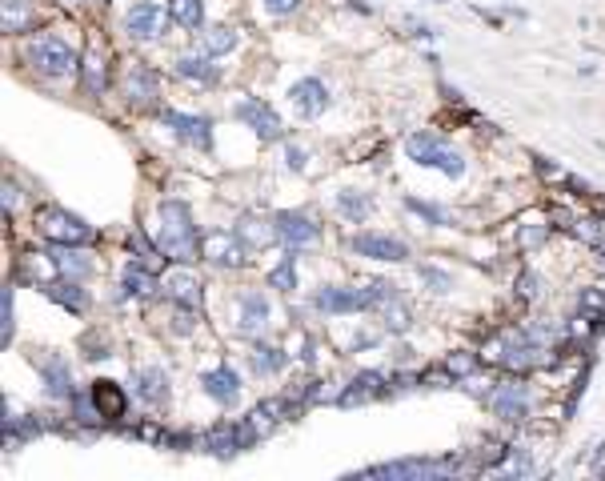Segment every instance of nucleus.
Segmentation results:
<instances>
[{
	"label": "nucleus",
	"instance_id": "39448f33",
	"mask_svg": "<svg viewBox=\"0 0 605 481\" xmlns=\"http://www.w3.org/2000/svg\"><path fill=\"white\" fill-rule=\"evenodd\" d=\"M28 65H33L40 77L60 80L77 68V53L60 36H36L33 45H28Z\"/></svg>",
	"mask_w": 605,
	"mask_h": 481
},
{
	"label": "nucleus",
	"instance_id": "72a5a7b5",
	"mask_svg": "<svg viewBox=\"0 0 605 481\" xmlns=\"http://www.w3.org/2000/svg\"><path fill=\"white\" fill-rule=\"evenodd\" d=\"M337 209H341V213H345L349 220H365L369 197H365V193H341V197H337Z\"/></svg>",
	"mask_w": 605,
	"mask_h": 481
},
{
	"label": "nucleus",
	"instance_id": "c85d7f7f",
	"mask_svg": "<svg viewBox=\"0 0 605 481\" xmlns=\"http://www.w3.org/2000/svg\"><path fill=\"white\" fill-rule=\"evenodd\" d=\"M177 77H185V80H217V65H209L205 56H180L177 60Z\"/></svg>",
	"mask_w": 605,
	"mask_h": 481
},
{
	"label": "nucleus",
	"instance_id": "c9c22d12",
	"mask_svg": "<svg viewBox=\"0 0 605 481\" xmlns=\"http://www.w3.org/2000/svg\"><path fill=\"white\" fill-rule=\"evenodd\" d=\"M269 285H273V289H285V293H289V289H297V269H293V257H285V261H281V265L273 269V273H269Z\"/></svg>",
	"mask_w": 605,
	"mask_h": 481
},
{
	"label": "nucleus",
	"instance_id": "aec40b11",
	"mask_svg": "<svg viewBox=\"0 0 605 481\" xmlns=\"http://www.w3.org/2000/svg\"><path fill=\"white\" fill-rule=\"evenodd\" d=\"M265 325H269V301L261 297V293L241 297V333H245V337H257Z\"/></svg>",
	"mask_w": 605,
	"mask_h": 481
},
{
	"label": "nucleus",
	"instance_id": "9d476101",
	"mask_svg": "<svg viewBox=\"0 0 605 481\" xmlns=\"http://www.w3.org/2000/svg\"><path fill=\"white\" fill-rule=\"evenodd\" d=\"M353 253L373 257V261H405L409 245L397 237H385V233H357L353 237Z\"/></svg>",
	"mask_w": 605,
	"mask_h": 481
},
{
	"label": "nucleus",
	"instance_id": "5701e85b",
	"mask_svg": "<svg viewBox=\"0 0 605 481\" xmlns=\"http://www.w3.org/2000/svg\"><path fill=\"white\" fill-rule=\"evenodd\" d=\"M137 394L149 401V405H160V401L169 397V381L160 369H140L137 374Z\"/></svg>",
	"mask_w": 605,
	"mask_h": 481
},
{
	"label": "nucleus",
	"instance_id": "412c9836",
	"mask_svg": "<svg viewBox=\"0 0 605 481\" xmlns=\"http://www.w3.org/2000/svg\"><path fill=\"white\" fill-rule=\"evenodd\" d=\"M165 289H169V297H173L177 305L197 309V301H200V281H197L193 273L177 269V273H169V277H165Z\"/></svg>",
	"mask_w": 605,
	"mask_h": 481
},
{
	"label": "nucleus",
	"instance_id": "f704fd0d",
	"mask_svg": "<svg viewBox=\"0 0 605 481\" xmlns=\"http://www.w3.org/2000/svg\"><path fill=\"white\" fill-rule=\"evenodd\" d=\"M13 285L5 289V293H0V341H5V345H13Z\"/></svg>",
	"mask_w": 605,
	"mask_h": 481
},
{
	"label": "nucleus",
	"instance_id": "dca6fc26",
	"mask_svg": "<svg viewBox=\"0 0 605 481\" xmlns=\"http://www.w3.org/2000/svg\"><path fill=\"white\" fill-rule=\"evenodd\" d=\"M205 394L213 401H220V405H233L237 394H241V377L229 365H220L213 374H205Z\"/></svg>",
	"mask_w": 605,
	"mask_h": 481
},
{
	"label": "nucleus",
	"instance_id": "a211bd4d",
	"mask_svg": "<svg viewBox=\"0 0 605 481\" xmlns=\"http://www.w3.org/2000/svg\"><path fill=\"white\" fill-rule=\"evenodd\" d=\"M93 405L100 409V421H117L125 414V394L117 381H93Z\"/></svg>",
	"mask_w": 605,
	"mask_h": 481
},
{
	"label": "nucleus",
	"instance_id": "ddd939ff",
	"mask_svg": "<svg viewBox=\"0 0 605 481\" xmlns=\"http://www.w3.org/2000/svg\"><path fill=\"white\" fill-rule=\"evenodd\" d=\"M289 97H293V105H297V113L301 117H321L329 108V93H325V85H321L317 77H305V80H297L293 88H289Z\"/></svg>",
	"mask_w": 605,
	"mask_h": 481
},
{
	"label": "nucleus",
	"instance_id": "7ed1b4c3",
	"mask_svg": "<svg viewBox=\"0 0 605 481\" xmlns=\"http://www.w3.org/2000/svg\"><path fill=\"white\" fill-rule=\"evenodd\" d=\"M36 229H40V237H48L53 245L60 249H80V245H88L93 240V225H88L85 217H77V213H68V209H40L36 213Z\"/></svg>",
	"mask_w": 605,
	"mask_h": 481
},
{
	"label": "nucleus",
	"instance_id": "4c0bfd02",
	"mask_svg": "<svg viewBox=\"0 0 605 481\" xmlns=\"http://www.w3.org/2000/svg\"><path fill=\"white\" fill-rule=\"evenodd\" d=\"M473 365H477V361H473L469 353H453L449 361H446V369L453 377H466V374H473Z\"/></svg>",
	"mask_w": 605,
	"mask_h": 481
},
{
	"label": "nucleus",
	"instance_id": "0eeeda50",
	"mask_svg": "<svg viewBox=\"0 0 605 481\" xmlns=\"http://www.w3.org/2000/svg\"><path fill=\"white\" fill-rule=\"evenodd\" d=\"M237 120H245L249 128L261 137V140H277L281 137V120H277V113L265 105V100H257V97H245V100H237Z\"/></svg>",
	"mask_w": 605,
	"mask_h": 481
},
{
	"label": "nucleus",
	"instance_id": "cd10ccee",
	"mask_svg": "<svg viewBox=\"0 0 605 481\" xmlns=\"http://www.w3.org/2000/svg\"><path fill=\"white\" fill-rule=\"evenodd\" d=\"M56 269H60V277L85 281L88 273H93V261L80 257V253H68V245H65V253H56Z\"/></svg>",
	"mask_w": 605,
	"mask_h": 481
},
{
	"label": "nucleus",
	"instance_id": "2f4dec72",
	"mask_svg": "<svg viewBox=\"0 0 605 481\" xmlns=\"http://www.w3.org/2000/svg\"><path fill=\"white\" fill-rule=\"evenodd\" d=\"M128 249H133V261H140L145 269H153V273L160 269V249H157V245H149V240L140 237V233H137L133 240H128Z\"/></svg>",
	"mask_w": 605,
	"mask_h": 481
},
{
	"label": "nucleus",
	"instance_id": "7c9ffc66",
	"mask_svg": "<svg viewBox=\"0 0 605 481\" xmlns=\"http://www.w3.org/2000/svg\"><path fill=\"white\" fill-rule=\"evenodd\" d=\"M237 48V33L233 28H213V33H205V53L209 56H225Z\"/></svg>",
	"mask_w": 605,
	"mask_h": 481
},
{
	"label": "nucleus",
	"instance_id": "1a4fd4ad",
	"mask_svg": "<svg viewBox=\"0 0 605 481\" xmlns=\"http://www.w3.org/2000/svg\"><path fill=\"white\" fill-rule=\"evenodd\" d=\"M125 97L133 100L137 108H153L160 100V77L153 73V68H145V65H133L125 73Z\"/></svg>",
	"mask_w": 605,
	"mask_h": 481
},
{
	"label": "nucleus",
	"instance_id": "e433bc0d",
	"mask_svg": "<svg viewBox=\"0 0 605 481\" xmlns=\"http://www.w3.org/2000/svg\"><path fill=\"white\" fill-rule=\"evenodd\" d=\"M281 365H285V353H281V349H261V353H257L261 374H273V369H281Z\"/></svg>",
	"mask_w": 605,
	"mask_h": 481
},
{
	"label": "nucleus",
	"instance_id": "bb28decb",
	"mask_svg": "<svg viewBox=\"0 0 605 481\" xmlns=\"http://www.w3.org/2000/svg\"><path fill=\"white\" fill-rule=\"evenodd\" d=\"M169 13H173V20L180 28H200V20H205V5H200V0H173Z\"/></svg>",
	"mask_w": 605,
	"mask_h": 481
},
{
	"label": "nucleus",
	"instance_id": "ea45409f",
	"mask_svg": "<svg viewBox=\"0 0 605 481\" xmlns=\"http://www.w3.org/2000/svg\"><path fill=\"white\" fill-rule=\"evenodd\" d=\"M405 205L413 209V213H421V217H429V220H449L446 209H433V205H421V200H405Z\"/></svg>",
	"mask_w": 605,
	"mask_h": 481
},
{
	"label": "nucleus",
	"instance_id": "6ab92c4d",
	"mask_svg": "<svg viewBox=\"0 0 605 481\" xmlns=\"http://www.w3.org/2000/svg\"><path fill=\"white\" fill-rule=\"evenodd\" d=\"M493 409H497V417L506 421H521L529 414V397L521 385H501L497 394H493Z\"/></svg>",
	"mask_w": 605,
	"mask_h": 481
},
{
	"label": "nucleus",
	"instance_id": "f8f14e48",
	"mask_svg": "<svg viewBox=\"0 0 605 481\" xmlns=\"http://www.w3.org/2000/svg\"><path fill=\"white\" fill-rule=\"evenodd\" d=\"M165 125L193 148H209L213 145V125L205 117H189V113H165Z\"/></svg>",
	"mask_w": 605,
	"mask_h": 481
},
{
	"label": "nucleus",
	"instance_id": "f3484780",
	"mask_svg": "<svg viewBox=\"0 0 605 481\" xmlns=\"http://www.w3.org/2000/svg\"><path fill=\"white\" fill-rule=\"evenodd\" d=\"M153 289H157V273H153V269H145L140 261H133V265L125 269V281H120L117 301H125V297H153Z\"/></svg>",
	"mask_w": 605,
	"mask_h": 481
},
{
	"label": "nucleus",
	"instance_id": "2eb2a0df",
	"mask_svg": "<svg viewBox=\"0 0 605 481\" xmlns=\"http://www.w3.org/2000/svg\"><path fill=\"white\" fill-rule=\"evenodd\" d=\"M45 297L48 301H56V305H65V309H73V313H85L88 309V293L77 285L73 277H53V281H45Z\"/></svg>",
	"mask_w": 605,
	"mask_h": 481
},
{
	"label": "nucleus",
	"instance_id": "79ce46f5",
	"mask_svg": "<svg viewBox=\"0 0 605 481\" xmlns=\"http://www.w3.org/2000/svg\"><path fill=\"white\" fill-rule=\"evenodd\" d=\"M521 297H541V281L538 277H521Z\"/></svg>",
	"mask_w": 605,
	"mask_h": 481
},
{
	"label": "nucleus",
	"instance_id": "4be33fe9",
	"mask_svg": "<svg viewBox=\"0 0 605 481\" xmlns=\"http://www.w3.org/2000/svg\"><path fill=\"white\" fill-rule=\"evenodd\" d=\"M241 240H245L249 249H265L277 240V225L273 220H261V217H241Z\"/></svg>",
	"mask_w": 605,
	"mask_h": 481
},
{
	"label": "nucleus",
	"instance_id": "37998d69",
	"mask_svg": "<svg viewBox=\"0 0 605 481\" xmlns=\"http://www.w3.org/2000/svg\"><path fill=\"white\" fill-rule=\"evenodd\" d=\"M5 209H8V217L16 213V185L13 180H5Z\"/></svg>",
	"mask_w": 605,
	"mask_h": 481
},
{
	"label": "nucleus",
	"instance_id": "c756f323",
	"mask_svg": "<svg viewBox=\"0 0 605 481\" xmlns=\"http://www.w3.org/2000/svg\"><path fill=\"white\" fill-rule=\"evenodd\" d=\"M33 16V0H5V33H20Z\"/></svg>",
	"mask_w": 605,
	"mask_h": 481
},
{
	"label": "nucleus",
	"instance_id": "393cba45",
	"mask_svg": "<svg viewBox=\"0 0 605 481\" xmlns=\"http://www.w3.org/2000/svg\"><path fill=\"white\" fill-rule=\"evenodd\" d=\"M45 389H48V397H68V394H73V377H68V365L60 357L45 361Z\"/></svg>",
	"mask_w": 605,
	"mask_h": 481
},
{
	"label": "nucleus",
	"instance_id": "a19ab883",
	"mask_svg": "<svg viewBox=\"0 0 605 481\" xmlns=\"http://www.w3.org/2000/svg\"><path fill=\"white\" fill-rule=\"evenodd\" d=\"M301 5V0H265V8L269 13H277V16H285V13H293V8Z\"/></svg>",
	"mask_w": 605,
	"mask_h": 481
},
{
	"label": "nucleus",
	"instance_id": "f257e3e1",
	"mask_svg": "<svg viewBox=\"0 0 605 481\" xmlns=\"http://www.w3.org/2000/svg\"><path fill=\"white\" fill-rule=\"evenodd\" d=\"M160 249L177 261H197L200 257V240H197V229H193V217H189V205L180 200H165L160 205Z\"/></svg>",
	"mask_w": 605,
	"mask_h": 481
},
{
	"label": "nucleus",
	"instance_id": "f03ea898",
	"mask_svg": "<svg viewBox=\"0 0 605 481\" xmlns=\"http://www.w3.org/2000/svg\"><path fill=\"white\" fill-rule=\"evenodd\" d=\"M405 153L417 160V165L441 169V173H449V177H461V173H466V157H461L457 148L449 145V140H441L437 133H413V137L405 140Z\"/></svg>",
	"mask_w": 605,
	"mask_h": 481
},
{
	"label": "nucleus",
	"instance_id": "20e7f679",
	"mask_svg": "<svg viewBox=\"0 0 605 481\" xmlns=\"http://www.w3.org/2000/svg\"><path fill=\"white\" fill-rule=\"evenodd\" d=\"M453 474H457V466L437 457H405V461H385V466L361 469V477H389V481H437Z\"/></svg>",
	"mask_w": 605,
	"mask_h": 481
},
{
	"label": "nucleus",
	"instance_id": "423d86ee",
	"mask_svg": "<svg viewBox=\"0 0 605 481\" xmlns=\"http://www.w3.org/2000/svg\"><path fill=\"white\" fill-rule=\"evenodd\" d=\"M200 253L220 269H241L249 261V245L241 240V233H209L200 240Z\"/></svg>",
	"mask_w": 605,
	"mask_h": 481
},
{
	"label": "nucleus",
	"instance_id": "58836bf2",
	"mask_svg": "<svg viewBox=\"0 0 605 481\" xmlns=\"http://www.w3.org/2000/svg\"><path fill=\"white\" fill-rule=\"evenodd\" d=\"M421 277H426L429 285L437 289V293H446V289L453 285V277H449V273H441V269H433V265H426V269H421Z\"/></svg>",
	"mask_w": 605,
	"mask_h": 481
},
{
	"label": "nucleus",
	"instance_id": "6e6552de",
	"mask_svg": "<svg viewBox=\"0 0 605 481\" xmlns=\"http://www.w3.org/2000/svg\"><path fill=\"white\" fill-rule=\"evenodd\" d=\"M273 225H277V240H285L289 249H305V245H317L321 240V229L313 225L305 213H277Z\"/></svg>",
	"mask_w": 605,
	"mask_h": 481
},
{
	"label": "nucleus",
	"instance_id": "9b49d317",
	"mask_svg": "<svg viewBox=\"0 0 605 481\" xmlns=\"http://www.w3.org/2000/svg\"><path fill=\"white\" fill-rule=\"evenodd\" d=\"M317 309H325V313H361V309H373V301L369 289H321Z\"/></svg>",
	"mask_w": 605,
	"mask_h": 481
},
{
	"label": "nucleus",
	"instance_id": "c03bdc74",
	"mask_svg": "<svg viewBox=\"0 0 605 481\" xmlns=\"http://www.w3.org/2000/svg\"><path fill=\"white\" fill-rule=\"evenodd\" d=\"M289 165L301 169V165H305V153H301V148H289Z\"/></svg>",
	"mask_w": 605,
	"mask_h": 481
},
{
	"label": "nucleus",
	"instance_id": "4468645a",
	"mask_svg": "<svg viewBox=\"0 0 605 481\" xmlns=\"http://www.w3.org/2000/svg\"><path fill=\"white\" fill-rule=\"evenodd\" d=\"M125 33L133 40H149V36L160 33V5H157V0H140V5L128 8Z\"/></svg>",
	"mask_w": 605,
	"mask_h": 481
},
{
	"label": "nucleus",
	"instance_id": "b1692460",
	"mask_svg": "<svg viewBox=\"0 0 605 481\" xmlns=\"http://www.w3.org/2000/svg\"><path fill=\"white\" fill-rule=\"evenodd\" d=\"M205 445H209V454H220V457H233L237 449H245V445H241V429H237V425H217V429H209Z\"/></svg>",
	"mask_w": 605,
	"mask_h": 481
},
{
	"label": "nucleus",
	"instance_id": "473e14b6",
	"mask_svg": "<svg viewBox=\"0 0 605 481\" xmlns=\"http://www.w3.org/2000/svg\"><path fill=\"white\" fill-rule=\"evenodd\" d=\"M381 313H385V321H389V329H405L409 325V309L405 305H401V297L397 293H389L385 301H381Z\"/></svg>",
	"mask_w": 605,
	"mask_h": 481
},
{
	"label": "nucleus",
	"instance_id": "a878e982",
	"mask_svg": "<svg viewBox=\"0 0 605 481\" xmlns=\"http://www.w3.org/2000/svg\"><path fill=\"white\" fill-rule=\"evenodd\" d=\"M381 385H385V377H381V374H361L357 381H353V389L341 394V405H357V401H365V397H377Z\"/></svg>",
	"mask_w": 605,
	"mask_h": 481
}]
</instances>
